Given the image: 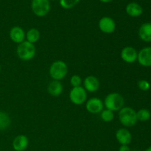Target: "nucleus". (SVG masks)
<instances>
[{"mask_svg":"<svg viewBox=\"0 0 151 151\" xmlns=\"http://www.w3.org/2000/svg\"><path fill=\"white\" fill-rule=\"evenodd\" d=\"M103 103L106 109H109L113 112L119 111L121 109L124 107L125 100L120 94L113 92L110 93L106 96Z\"/></svg>","mask_w":151,"mask_h":151,"instance_id":"1","label":"nucleus"},{"mask_svg":"<svg viewBox=\"0 0 151 151\" xmlns=\"http://www.w3.org/2000/svg\"><path fill=\"white\" fill-rule=\"evenodd\" d=\"M119 119L125 127H132L137 122V111L131 107H123L119 111Z\"/></svg>","mask_w":151,"mask_h":151,"instance_id":"2","label":"nucleus"},{"mask_svg":"<svg viewBox=\"0 0 151 151\" xmlns=\"http://www.w3.org/2000/svg\"><path fill=\"white\" fill-rule=\"evenodd\" d=\"M50 77L53 81H58L63 79L68 73V66L63 60H56L53 62L49 70Z\"/></svg>","mask_w":151,"mask_h":151,"instance_id":"3","label":"nucleus"},{"mask_svg":"<svg viewBox=\"0 0 151 151\" xmlns=\"http://www.w3.org/2000/svg\"><path fill=\"white\" fill-rule=\"evenodd\" d=\"M18 56L22 60H30L35 57L36 50L33 44L24 41L19 44L16 50Z\"/></svg>","mask_w":151,"mask_h":151,"instance_id":"4","label":"nucleus"},{"mask_svg":"<svg viewBox=\"0 0 151 151\" xmlns=\"http://www.w3.org/2000/svg\"><path fill=\"white\" fill-rule=\"evenodd\" d=\"M50 0H32L31 9L35 16L44 17L49 13L50 10Z\"/></svg>","mask_w":151,"mask_h":151,"instance_id":"5","label":"nucleus"},{"mask_svg":"<svg viewBox=\"0 0 151 151\" xmlns=\"http://www.w3.org/2000/svg\"><path fill=\"white\" fill-rule=\"evenodd\" d=\"M69 99L76 106L83 104L87 100V91L82 86L73 87L69 93Z\"/></svg>","mask_w":151,"mask_h":151,"instance_id":"6","label":"nucleus"},{"mask_svg":"<svg viewBox=\"0 0 151 151\" xmlns=\"http://www.w3.org/2000/svg\"><path fill=\"white\" fill-rule=\"evenodd\" d=\"M104 108V103L103 101L100 98L97 97H92L87 100L86 104V109L87 111L90 114H97L101 113L102 111Z\"/></svg>","mask_w":151,"mask_h":151,"instance_id":"7","label":"nucleus"},{"mask_svg":"<svg viewBox=\"0 0 151 151\" xmlns=\"http://www.w3.org/2000/svg\"><path fill=\"white\" fill-rule=\"evenodd\" d=\"M100 31L106 34H111L116 29V23L112 18L104 16L101 18L98 23Z\"/></svg>","mask_w":151,"mask_h":151,"instance_id":"8","label":"nucleus"},{"mask_svg":"<svg viewBox=\"0 0 151 151\" xmlns=\"http://www.w3.org/2000/svg\"><path fill=\"white\" fill-rule=\"evenodd\" d=\"M121 58L127 63H134L137 60L138 52L132 47H125L122 50L120 53Z\"/></svg>","mask_w":151,"mask_h":151,"instance_id":"9","label":"nucleus"},{"mask_svg":"<svg viewBox=\"0 0 151 151\" xmlns=\"http://www.w3.org/2000/svg\"><path fill=\"white\" fill-rule=\"evenodd\" d=\"M137 60L141 66H151V47H145L138 52Z\"/></svg>","mask_w":151,"mask_h":151,"instance_id":"10","label":"nucleus"},{"mask_svg":"<svg viewBox=\"0 0 151 151\" xmlns=\"http://www.w3.org/2000/svg\"><path fill=\"white\" fill-rule=\"evenodd\" d=\"M116 139L121 145H128L132 140V135L126 128H119L116 132Z\"/></svg>","mask_w":151,"mask_h":151,"instance_id":"11","label":"nucleus"},{"mask_svg":"<svg viewBox=\"0 0 151 151\" xmlns=\"http://www.w3.org/2000/svg\"><path fill=\"white\" fill-rule=\"evenodd\" d=\"M83 85L86 91L88 92H95L100 88V81L98 78L93 75L86 77L83 81Z\"/></svg>","mask_w":151,"mask_h":151,"instance_id":"12","label":"nucleus"},{"mask_svg":"<svg viewBox=\"0 0 151 151\" xmlns=\"http://www.w3.org/2000/svg\"><path fill=\"white\" fill-rule=\"evenodd\" d=\"M25 32L21 27H13L10 29V38L13 42L16 44H21L25 39Z\"/></svg>","mask_w":151,"mask_h":151,"instance_id":"13","label":"nucleus"},{"mask_svg":"<svg viewBox=\"0 0 151 151\" xmlns=\"http://www.w3.org/2000/svg\"><path fill=\"white\" fill-rule=\"evenodd\" d=\"M29 145V139L25 135H19L13 139V147L16 151H24Z\"/></svg>","mask_w":151,"mask_h":151,"instance_id":"14","label":"nucleus"},{"mask_svg":"<svg viewBox=\"0 0 151 151\" xmlns=\"http://www.w3.org/2000/svg\"><path fill=\"white\" fill-rule=\"evenodd\" d=\"M139 36L145 42H151V22L142 24L139 29Z\"/></svg>","mask_w":151,"mask_h":151,"instance_id":"15","label":"nucleus"},{"mask_svg":"<svg viewBox=\"0 0 151 151\" xmlns=\"http://www.w3.org/2000/svg\"><path fill=\"white\" fill-rule=\"evenodd\" d=\"M63 87L61 83L58 81H52L49 83L47 90L50 95L53 97H58L63 92Z\"/></svg>","mask_w":151,"mask_h":151,"instance_id":"16","label":"nucleus"},{"mask_svg":"<svg viewBox=\"0 0 151 151\" xmlns=\"http://www.w3.org/2000/svg\"><path fill=\"white\" fill-rule=\"evenodd\" d=\"M125 10L128 15H129L131 17H138L141 16L143 12L141 5L136 2H131L127 4Z\"/></svg>","mask_w":151,"mask_h":151,"instance_id":"17","label":"nucleus"},{"mask_svg":"<svg viewBox=\"0 0 151 151\" xmlns=\"http://www.w3.org/2000/svg\"><path fill=\"white\" fill-rule=\"evenodd\" d=\"M40 36H41V33L36 28H31L25 34V38L27 41L33 44L40 39Z\"/></svg>","mask_w":151,"mask_h":151,"instance_id":"18","label":"nucleus"},{"mask_svg":"<svg viewBox=\"0 0 151 151\" xmlns=\"http://www.w3.org/2000/svg\"><path fill=\"white\" fill-rule=\"evenodd\" d=\"M10 125V116L6 112L0 111V131L6 130Z\"/></svg>","mask_w":151,"mask_h":151,"instance_id":"19","label":"nucleus"},{"mask_svg":"<svg viewBox=\"0 0 151 151\" xmlns=\"http://www.w3.org/2000/svg\"><path fill=\"white\" fill-rule=\"evenodd\" d=\"M137 120L141 122H146L150 119V111L146 109H142L137 112Z\"/></svg>","mask_w":151,"mask_h":151,"instance_id":"20","label":"nucleus"},{"mask_svg":"<svg viewBox=\"0 0 151 151\" xmlns=\"http://www.w3.org/2000/svg\"><path fill=\"white\" fill-rule=\"evenodd\" d=\"M100 117H101L102 120L105 122H110L114 118V112L111 111L109 110V109H103L100 114Z\"/></svg>","mask_w":151,"mask_h":151,"instance_id":"21","label":"nucleus"},{"mask_svg":"<svg viewBox=\"0 0 151 151\" xmlns=\"http://www.w3.org/2000/svg\"><path fill=\"white\" fill-rule=\"evenodd\" d=\"M81 0H60V5L62 8L71 9L80 2Z\"/></svg>","mask_w":151,"mask_h":151,"instance_id":"22","label":"nucleus"},{"mask_svg":"<svg viewBox=\"0 0 151 151\" xmlns=\"http://www.w3.org/2000/svg\"><path fill=\"white\" fill-rule=\"evenodd\" d=\"M71 85L72 87H78L81 86V83H82V78L78 75H72V78L70 79Z\"/></svg>","mask_w":151,"mask_h":151,"instance_id":"23","label":"nucleus"},{"mask_svg":"<svg viewBox=\"0 0 151 151\" xmlns=\"http://www.w3.org/2000/svg\"><path fill=\"white\" fill-rule=\"evenodd\" d=\"M138 87L140 90L145 91L150 89V84L146 80H141V81H139L138 82Z\"/></svg>","mask_w":151,"mask_h":151,"instance_id":"24","label":"nucleus"},{"mask_svg":"<svg viewBox=\"0 0 151 151\" xmlns=\"http://www.w3.org/2000/svg\"><path fill=\"white\" fill-rule=\"evenodd\" d=\"M119 151H131L128 145H121L119 148Z\"/></svg>","mask_w":151,"mask_h":151,"instance_id":"25","label":"nucleus"},{"mask_svg":"<svg viewBox=\"0 0 151 151\" xmlns=\"http://www.w3.org/2000/svg\"><path fill=\"white\" fill-rule=\"evenodd\" d=\"M100 1L103 3H110L113 0H100Z\"/></svg>","mask_w":151,"mask_h":151,"instance_id":"26","label":"nucleus"},{"mask_svg":"<svg viewBox=\"0 0 151 151\" xmlns=\"http://www.w3.org/2000/svg\"><path fill=\"white\" fill-rule=\"evenodd\" d=\"M145 151H151V146H150V147H149L148 148L146 149V150H145Z\"/></svg>","mask_w":151,"mask_h":151,"instance_id":"27","label":"nucleus"},{"mask_svg":"<svg viewBox=\"0 0 151 151\" xmlns=\"http://www.w3.org/2000/svg\"><path fill=\"white\" fill-rule=\"evenodd\" d=\"M0 71H1V65H0Z\"/></svg>","mask_w":151,"mask_h":151,"instance_id":"28","label":"nucleus"}]
</instances>
